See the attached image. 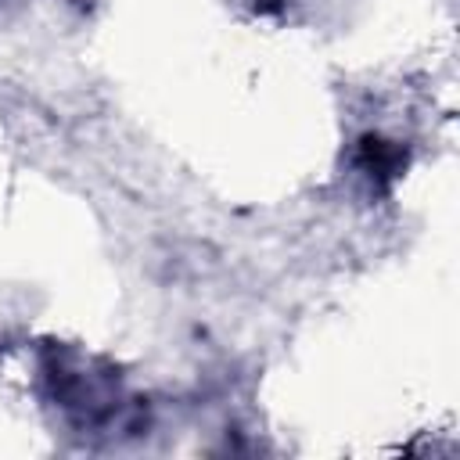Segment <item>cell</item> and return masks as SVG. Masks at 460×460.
<instances>
[{
    "label": "cell",
    "instance_id": "1",
    "mask_svg": "<svg viewBox=\"0 0 460 460\" xmlns=\"http://www.w3.org/2000/svg\"><path fill=\"white\" fill-rule=\"evenodd\" d=\"M352 162H356V172L370 183L374 194H388L410 165V147H402L399 140H388L381 133H363L359 144H356Z\"/></svg>",
    "mask_w": 460,
    "mask_h": 460
}]
</instances>
